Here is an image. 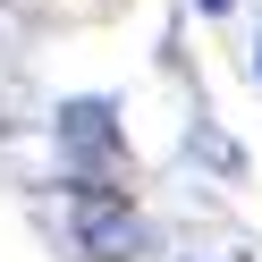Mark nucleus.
Masks as SVG:
<instances>
[{"mask_svg":"<svg viewBox=\"0 0 262 262\" xmlns=\"http://www.w3.org/2000/svg\"><path fill=\"white\" fill-rule=\"evenodd\" d=\"M85 245H93V254H136V245H144V228L127 220L119 203H85Z\"/></svg>","mask_w":262,"mask_h":262,"instance_id":"nucleus-1","label":"nucleus"},{"mask_svg":"<svg viewBox=\"0 0 262 262\" xmlns=\"http://www.w3.org/2000/svg\"><path fill=\"white\" fill-rule=\"evenodd\" d=\"M68 144H110V110L102 102H68Z\"/></svg>","mask_w":262,"mask_h":262,"instance_id":"nucleus-2","label":"nucleus"}]
</instances>
